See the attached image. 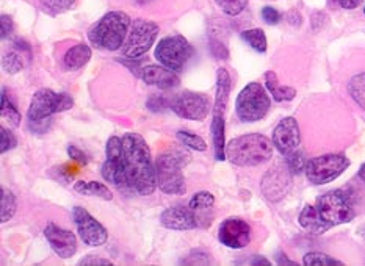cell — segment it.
Instances as JSON below:
<instances>
[{"instance_id":"47","label":"cell","mask_w":365,"mask_h":266,"mask_svg":"<svg viewBox=\"0 0 365 266\" xmlns=\"http://www.w3.org/2000/svg\"><path fill=\"white\" fill-rule=\"evenodd\" d=\"M359 177L364 180V182H365V163L362 164V166H361V169H359Z\"/></svg>"},{"instance_id":"14","label":"cell","mask_w":365,"mask_h":266,"mask_svg":"<svg viewBox=\"0 0 365 266\" xmlns=\"http://www.w3.org/2000/svg\"><path fill=\"white\" fill-rule=\"evenodd\" d=\"M218 240L229 249H243L251 241V225L240 218H227L220 225Z\"/></svg>"},{"instance_id":"21","label":"cell","mask_w":365,"mask_h":266,"mask_svg":"<svg viewBox=\"0 0 365 266\" xmlns=\"http://www.w3.org/2000/svg\"><path fill=\"white\" fill-rule=\"evenodd\" d=\"M91 49L86 44H76L63 57V66L68 70H77L83 68L91 60Z\"/></svg>"},{"instance_id":"30","label":"cell","mask_w":365,"mask_h":266,"mask_svg":"<svg viewBox=\"0 0 365 266\" xmlns=\"http://www.w3.org/2000/svg\"><path fill=\"white\" fill-rule=\"evenodd\" d=\"M2 117L10 122L14 127H19L22 116L19 113V110L13 105V102L8 99L6 90H2Z\"/></svg>"},{"instance_id":"48","label":"cell","mask_w":365,"mask_h":266,"mask_svg":"<svg viewBox=\"0 0 365 266\" xmlns=\"http://www.w3.org/2000/svg\"><path fill=\"white\" fill-rule=\"evenodd\" d=\"M364 13H365V6H364Z\"/></svg>"},{"instance_id":"9","label":"cell","mask_w":365,"mask_h":266,"mask_svg":"<svg viewBox=\"0 0 365 266\" xmlns=\"http://www.w3.org/2000/svg\"><path fill=\"white\" fill-rule=\"evenodd\" d=\"M193 46L182 35H171L160 39L155 47L154 57L162 66L174 73H179L185 68L188 60L193 57Z\"/></svg>"},{"instance_id":"19","label":"cell","mask_w":365,"mask_h":266,"mask_svg":"<svg viewBox=\"0 0 365 266\" xmlns=\"http://www.w3.org/2000/svg\"><path fill=\"white\" fill-rule=\"evenodd\" d=\"M138 75L146 85L157 86L160 90H173L179 85L178 74L162 65H148L141 68Z\"/></svg>"},{"instance_id":"6","label":"cell","mask_w":365,"mask_h":266,"mask_svg":"<svg viewBox=\"0 0 365 266\" xmlns=\"http://www.w3.org/2000/svg\"><path fill=\"white\" fill-rule=\"evenodd\" d=\"M229 92H231V75H229L225 68L217 70V92L215 102L212 107V141H213V152L218 161L226 160V141H225V112L229 100Z\"/></svg>"},{"instance_id":"23","label":"cell","mask_w":365,"mask_h":266,"mask_svg":"<svg viewBox=\"0 0 365 266\" xmlns=\"http://www.w3.org/2000/svg\"><path fill=\"white\" fill-rule=\"evenodd\" d=\"M298 223L304 230L315 235H322L328 230V227L322 223V219L317 215V210L314 206H306L303 208V211L299 213Z\"/></svg>"},{"instance_id":"41","label":"cell","mask_w":365,"mask_h":266,"mask_svg":"<svg viewBox=\"0 0 365 266\" xmlns=\"http://www.w3.org/2000/svg\"><path fill=\"white\" fill-rule=\"evenodd\" d=\"M0 22H2V39H5L13 33L14 23H13V19L8 14H2V19H0Z\"/></svg>"},{"instance_id":"32","label":"cell","mask_w":365,"mask_h":266,"mask_svg":"<svg viewBox=\"0 0 365 266\" xmlns=\"http://www.w3.org/2000/svg\"><path fill=\"white\" fill-rule=\"evenodd\" d=\"M303 263L306 266H342L344 263L340 260H336L323 252H309L304 255Z\"/></svg>"},{"instance_id":"12","label":"cell","mask_w":365,"mask_h":266,"mask_svg":"<svg viewBox=\"0 0 365 266\" xmlns=\"http://www.w3.org/2000/svg\"><path fill=\"white\" fill-rule=\"evenodd\" d=\"M170 107L174 113L184 119L204 121L210 112V100L204 94L184 91L173 99Z\"/></svg>"},{"instance_id":"17","label":"cell","mask_w":365,"mask_h":266,"mask_svg":"<svg viewBox=\"0 0 365 266\" xmlns=\"http://www.w3.org/2000/svg\"><path fill=\"white\" fill-rule=\"evenodd\" d=\"M44 237L60 258H71L77 252V237L71 230L61 229L57 224L51 223L46 225Z\"/></svg>"},{"instance_id":"35","label":"cell","mask_w":365,"mask_h":266,"mask_svg":"<svg viewBox=\"0 0 365 266\" xmlns=\"http://www.w3.org/2000/svg\"><path fill=\"white\" fill-rule=\"evenodd\" d=\"M16 144H18V139H16L14 133L5 127H0V152L5 154L11 151V149L16 147Z\"/></svg>"},{"instance_id":"13","label":"cell","mask_w":365,"mask_h":266,"mask_svg":"<svg viewBox=\"0 0 365 266\" xmlns=\"http://www.w3.org/2000/svg\"><path fill=\"white\" fill-rule=\"evenodd\" d=\"M73 218L78 237L82 238L85 245H88L91 248H99L102 245H106L108 240V232L96 218H93L90 215V211H86L83 207H74Z\"/></svg>"},{"instance_id":"31","label":"cell","mask_w":365,"mask_h":266,"mask_svg":"<svg viewBox=\"0 0 365 266\" xmlns=\"http://www.w3.org/2000/svg\"><path fill=\"white\" fill-rule=\"evenodd\" d=\"M176 137L185 147L193 149V151H197V152L207 151V144H205V141L200 135H196V133H192L188 130H179Z\"/></svg>"},{"instance_id":"5","label":"cell","mask_w":365,"mask_h":266,"mask_svg":"<svg viewBox=\"0 0 365 266\" xmlns=\"http://www.w3.org/2000/svg\"><path fill=\"white\" fill-rule=\"evenodd\" d=\"M190 154L180 149H168L155 160L157 186L165 194H185L187 185L182 168L188 164Z\"/></svg>"},{"instance_id":"40","label":"cell","mask_w":365,"mask_h":266,"mask_svg":"<svg viewBox=\"0 0 365 266\" xmlns=\"http://www.w3.org/2000/svg\"><path fill=\"white\" fill-rule=\"evenodd\" d=\"M210 50L220 60H226L229 57V52H227L226 47L221 44V43H218V41H212L210 43Z\"/></svg>"},{"instance_id":"42","label":"cell","mask_w":365,"mask_h":266,"mask_svg":"<svg viewBox=\"0 0 365 266\" xmlns=\"http://www.w3.org/2000/svg\"><path fill=\"white\" fill-rule=\"evenodd\" d=\"M68 155L71 156V159L78 161L81 164H86V163H88V159H86V155L81 151V149L76 147V146H69V147H68Z\"/></svg>"},{"instance_id":"10","label":"cell","mask_w":365,"mask_h":266,"mask_svg":"<svg viewBox=\"0 0 365 266\" xmlns=\"http://www.w3.org/2000/svg\"><path fill=\"white\" fill-rule=\"evenodd\" d=\"M158 31L160 28L155 22L135 19L123 46V57L127 60H138L143 55H146L155 43Z\"/></svg>"},{"instance_id":"18","label":"cell","mask_w":365,"mask_h":266,"mask_svg":"<svg viewBox=\"0 0 365 266\" xmlns=\"http://www.w3.org/2000/svg\"><path fill=\"white\" fill-rule=\"evenodd\" d=\"M160 224L165 229L185 232L196 229L200 223H197V216L190 207L184 206H174L166 208L160 215Z\"/></svg>"},{"instance_id":"22","label":"cell","mask_w":365,"mask_h":266,"mask_svg":"<svg viewBox=\"0 0 365 266\" xmlns=\"http://www.w3.org/2000/svg\"><path fill=\"white\" fill-rule=\"evenodd\" d=\"M265 86L276 102H289L297 96V90L292 86L281 85L273 70L265 73Z\"/></svg>"},{"instance_id":"11","label":"cell","mask_w":365,"mask_h":266,"mask_svg":"<svg viewBox=\"0 0 365 266\" xmlns=\"http://www.w3.org/2000/svg\"><path fill=\"white\" fill-rule=\"evenodd\" d=\"M350 166V160L344 154H328L311 159L306 163V177L314 185H327L336 180Z\"/></svg>"},{"instance_id":"38","label":"cell","mask_w":365,"mask_h":266,"mask_svg":"<svg viewBox=\"0 0 365 266\" xmlns=\"http://www.w3.org/2000/svg\"><path fill=\"white\" fill-rule=\"evenodd\" d=\"M262 18H264V21L269 23V26H276V23L281 21V13L273 6H265L264 10H262Z\"/></svg>"},{"instance_id":"16","label":"cell","mask_w":365,"mask_h":266,"mask_svg":"<svg viewBox=\"0 0 365 266\" xmlns=\"http://www.w3.org/2000/svg\"><path fill=\"white\" fill-rule=\"evenodd\" d=\"M292 171L282 166H276L269 169L267 174L262 179V193H264L265 198L272 202H279L285 194L289 193L292 186Z\"/></svg>"},{"instance_id":"44","label":"cell","mask_w":365,"mask_h":266,"mask_svg":"<svg viewBox=\"0 0 365 266\" xmlns=\"http://www.w3.org/2000/svg\"><path fill=\"white\" fill-rule=\"evenodd\" d=\"M362 0H337V4L345 8V10H354V8H358L361 5Z\"/></svg>"},{"instance_id":"36","label":"cell","mask_w":365,"mask_h":266,"mask_svg":"<svg viewBox=\"0 0 365 266\" xmlns=\"http://www.w3.org/2000/svg\"><path fill=\"white\" fill-rule=\"evenodd\" d=\"M285 160H287V166L293 172V174H298V172H301V171L306 168L303 154L299 152V149H298L297 152H293V154L285 156Z\"/></svg>"},{"instance_id":"1","label":"cell","mask_w":365,"mask_h":266,"mask_svg":"<svg viewBox=\"0 0 365 266\" xmlns=\"http://www.w3.org/2000/svg\"><path fill=\"white\" fill-rule=\"evenodd\" d=\"M123 147L129 191L140 196L153 194L157 188V172L145 138L138 133H125L123 137Z\"/></svg>"},{"instance_id":"2","label":"cell","mask_w":365,"mask_h":266,"mask_svg":"<svg viewBox=\"0 0 365 266\" xmlns=\"http://www.w3.org/2000/svg\"><path fill=\"white\" fill-rule=\"evenodd\" d=\"M74 107V99L66 92H55L49 88L38 90L30 100L27 121L34 133H46L52 125V116L68 112Z\"/></svg>"},{"instance_id":"29","label":"cell","mask_w":365,"mask_h":266,"mask_svg":"<svg viewBox=\"0 0 365 266\" xmlns=\"http://www.w3.org/2000/svg\"><path fill=\"white\" fill-rule=\"evenodd\" d=\"M0 221L2 223H6L10 221V219L14 216L16 213V198L14 194L6 190V188H2V201H0Z\"/></svg>"},{"instance_id":"39","label":"cell","mask_w":365,"mask_h":266,"mask_svg":"<svg viewBox=\"0 0 365 266\" xmlns=\"http://www.w3.org/2000/svg\"><path fill=\"white\" fill-rule=\"evenodd\" d=\"M78 265L81 266H98V265H101V266H112L113 263L110 262V260H107V258H102V257H98V255H86L85 258H82L81 262H78Z\"/></svg>"},{"instance_id":"26","label":"cell","mask_w":365,"mask_h":266,"mask_svg":"<svg viewBox=\"0 0 365 266\" xmlns=\"http://www.w3.org/2000/svg\"><path fill=\"white\" fill-rule=\"evenodd\" d=\"M242 39L259 53L267 52V36L262 28H251L242 31Z\"/></svg>"},{"instance_id":"24","label":"cell","mask_w":365,"mask_h":266,"mask_svg":"<svg viewBox=\"0 0 365 266\" xmlns=\"http://www.w3.org/2000/svg\"><path fill=\"white\" fill-rule=\"evenodd\" d=\"M74 190L78 194L83 196H96V198H101L104 201H112L113 194L110 191V188L104 183L96 182V180H90V182H85V180H81L74 185Z\"/></svg>"},{"instance_id":"33","label":"cell","mask_w":365,"mask_h":266,"mask_svg":"<svg viewBox=\"0 0 365 266\" xmlns=\"http://www.w3.org/2000/svg\"><path fill=\"white\" fill-rule=\"evenodd\" d=\"M2 68L6 74H18L24 68V61L19 52H6L2 57Z\"/></svg>"},{"instance_id":"46","label":"cell","mask_w":365,"mask_h":266,"mask_svg":"<svg viewBox=\"0 0 365 266\" xmlns=\"http://www.w3.org/2000/svg\"><path fill=\"white\" fill-rule=\"evenodd\" d=\"M251 265H254V266H257V265H265V266H269L272 263H269L267 258H264V257H254V260L251 262Z\"/></svg>"},{"instance_id":"45","label":"cell","mask_w":365,"mask_h":266,"mask_svg":"<svg viewBox=\"0 0 365 266\" xmlns=\"http://www.w3.org/2000/svg\"><path fill=\"white\" fill-rule=\"evenodd\" d=\"M287 18H289V22L292 23V26H295V27L301 26V22H303V19H301V14L298 11H290Z\"/></svg>"},{"instance_id":"15","label":"cell","mask_w":365,"mask_h":266,"mask_svg":"<svg viewBox=\"0 0 365 266\" xmlns=\"http://www.w3.org/2000/svg\"><path fill=\"white\" fill-rule=\"evenodd\" d=\"M273 144L282 155L297 152L301 144V132L295 117H284L273 130Z\"/></svg>"},{"instance_id":"43","label":"cell","mask_w":365,"mask_h":266,"mask_svg":"<svg viewBox=\"0 0 365 266\" xmlns=\"http://www.w3.org/2000/svg\"><path fill=\"white\" fill-rule=\"evenodd\" d=\"M153 99L157 102V104H154V102H148V107H149L150 110H154V112H162V110H163L165 107H168V104H166V100H165L163 97L154 96Z\"/></svg>"},{"instance_id":"25","label":"cell","mask_w":365,"mask_h":266,"mask_svg":"<svg viewBox=\"0 0 365 266\" xmlns=\"http://www.w3.org/2000/svg\"><path fill=\"white\" fill-rule=\"evenodd\" d=\"M36 4L49 16H58L74 8L77 0H36Z\"/></svg>"},{"instance_id":"20","label":"cell","mask_w":365,"mask_h":266,"mask_svg":"<svg viewBox=\"0 0 365 266\" xmlns=\"http://www.w3.org/2000/svg\"><path fill=\"white\" fill-rule=\"evenodd\" d=\"M102 177H104L108 183H112L113 186L120 188H127V177H125V169H124V159L123 160H106L104 164H102Z\"/></svg>"},{"instance_id":"3","label":"cell","mask_w":365,"mask_h":266,"mask_svg":"<svg viewBox=\"0 0 365 266\" xmlns=\"http://www.w3.org/2000/svg\"><path fill=\"white\" fill-rule=\"evenodd\" d=\"M273 141L265 135L250 133L229 141L226 144V159L235 166H259L273 156Z\"/></svg>"},{"instance_id":"34","label":"cell","mask_w":365,"mask_h":266,"mask_svg":"<svg viewBox=\"0 0 365 266\" xmlns=\"http://www.w3.org/2000/svg\"><path fill=\"white\" fill-rule=\"evenodd\" d=\"M220 10L229 16H239L248 6V0H215Z\"/></svg>"},{"instance_id":"28","label":"cell","mask_w":365,"mask_h":266,"mask_svg":"<svg viewBox=\"0 0 365 266\" xmlns=\"http://www.w3.org/2000/svg\"><path fill=\"white\" fill-rule=\"evenodd\" d=\"M348 92H350V96L356 104L365 110V73L354 75L348 82Z\"/></svg>"},{"instance_id":"27","label":"cell","mask_w":365,"mask_h":266,"mask_svg":"<svg viewBox=\"0 0 365 266\" xmlns=\"http://www.w3.org/2000/svg\"><path fill=\"white\" fill-rule=\"evenodd\" d=\"M213 206H215V196H213L210 191L196 193L188 202V207L195 211L196 216L202 213V211L210 210Z\"/></svg>"},{"instance_id":"37","label":"cell","mask_w":365,"mask_h":266,"mask_svg":"<svg viewBox=\"0 0 365 266\" xmlns=\"http://www.w3.org/2000/svg\"><path fill=\"white\" fill-rule=\"evenodd\" d=\"M184 265H210L212 257L204 252V250H193L192 254L185 257V260H182Z\"/></svg>"},{"instance_id":"7","label":"cell","mask_w":365,"mask_h":266,"mask_svg":"<svg viewBox=\"0 0 365 266\" xmlns=\"http://www.w3.org/2000/svg\"><path fill=\"white\" fill-rule=\"evenodd\" d=\"M314 207L317 210V215L322 219V223L328 227V230L331 227L350 223L354 218V208L350 199L340 190H334L320 196Z\"/></svg>"},{"instance_id":"8","label":"cell","mask_w":365,"mask_h":266,"mask_svg":"<svg viewBox=\"0 0 365 266\" xmlns=\"http://www.w3.org/2000/svg\"><path fill=\"white\" fill-rule=\"evenodd\" d=\"M272 102L260 83H248L235 100V113L243 122H257L267 116Z\"/></svg>"},{"instance_id":"4","label":"cell","mask_w":365,"mask_h":266,"mask_svg":"<svg viewBox=\"0 0 365 266\" xmlns=\"http://www.w3.org/2000/svg\"><path fill=\"white\" fill-rule=\"evenodd\" d=\"M130 18L124 11H110L94 23L88 31L90 41L104 50H120L130 30Z\"/></svg>"}]
</instances>
